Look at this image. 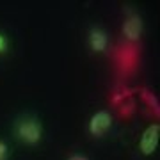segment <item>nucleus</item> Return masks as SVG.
Segmentation results:
<instances>
[{"instance_id": "f257e3e1", "label": "nucleus", "mask_w": 160, "mask_h": 160, "mask_svg": "<svg viewBox=\"0 0 160 160\" xmlns=\"http://www.w3.org/2000/svg\"><path fill=\"white\" fill-rule=\"evenodd\" d=\"M12 137L22 146L39 148L46 137L45 123L36 112H20L11 125Z\"/></svg>"}, {"instance_id": "f03ea898", "label": "nucleus", "mask_w": 160, "mask_h": 160, "mask_svg": "<svg viewBox=\"0 0 160 160\" xmlns=\"http://www.w3.org/2000/svg\"><path fill=\"white\" fill-rule=\"evenodd\" d=\"M86 46L87 52L94 57L107 55L112 48V36L109 29L102 23H91L86 30Z\"/></svg>"}, {"instance_id": "7ed1b4c3", "label": "nucleus", "mask_w": 160, "mask_h": 160, "mask_svg": "<svg viewBox=\"0 0 160 160\" xmlns=\"http://www.w3.org/2000/svg\"><path fill=\"white\" fill-rule=\"evenodd\" d=\"M114 114L109 109H96L91 112L86 123V132L92 141H103L114 130Z\"/></svg>"}, {"instance_id": "20e7f679", "label": "nucleus", "mask_w": 160, "mask_h": 160, "mask_svg": "<svg viewBox=\"0 0 160 160\" xmlns=\"http://www.w3.org/2000/svg\"><path fill=\"white\" fill-rule=\"evenodd\" d=\"M158 141H160V125L158 123H151L139 135L137 153L141 157H151L158 148Z\"/></svg>"}, {"instance_id": "39448f33", "label": "nucleus", "mask_w": 160, "mask_h": 160, "mask_svg": "<svg viewBox=\"0 0 160 160\" xmlns=\"http://www.w3.org/2000/svg\"><path fill=\"white\" fill-rule=\"evenodd\" d=\"M142 18L139 14L137 11H128L123 18V36H125L126 39L130 41H139L141 39V36H142Z\"/></svg>"}, {"instance_id": "423d86ee", "label": "nucleus", "mask_w": 160, "mask_h": 160, "mask_svg": "<svg viewBox=\"0 0 160 160\" xmlns=\"http://www.w3.org/2000/svg\"><path fill=\"white\" fill-rule=\"evenodd\" d=\"M12 52V36L4 27H0V59H6Z\"/></svg>"}, {"instance_id": "0eeeda50", "label": "nucleus", "mask_w": 160, "mask_h": 160, "mask_svg": "<svg viewBox=\"0 0 160 160\" xmlns=\"http://www.w3.org/2000/svg\"><path fill=\"white\" fill-rule=\"evenodd\" d=\"M12 158V146L6 137H0V160Z\"/></svg>"}, {"instance_id": "6e6552de", "label": "nucleus", "mask_w": 160, "mask_h": 160, "mask_svg": "<svg viewBox=\"0 0 160 160\" xmlns=\"http://www.w3.org/2000/svg\"><path fill=\"white\" fill-rule=\"evenodd\" d=\"M66 160H91V158H89V155L82 153V151H71L66 157Z\"/></svg>"}]
</instances>
